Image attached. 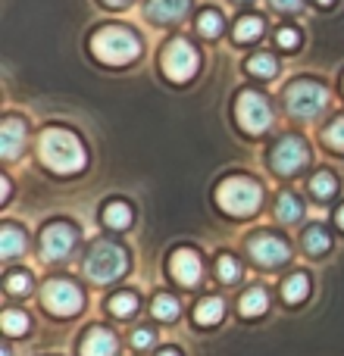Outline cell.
Listing matches in <instances>:
<instances>
[{
    "label": "cell",
    "mask_w": 344,
    "mask_h": 356,
    "mask_svg": "<svg viewBox=\"0 0 344 356\" xmlns=\"http://www.w3.org/2000/svg\"><path fill=\"white\" fill-rule=\"evenodd\" d=\"M38 154H41V163L47 169L60 175H72V172H81L88 163L85 156V147L81 141L72 135V131H63V129H47L38 141Z\"/></svg>",
    "instance_id": "obj_1"
},
{
    "label": "cell",
    "mask_w": 344,
    "mask_h": 356,
    "mask_svg": "<svg viewBox=\"0 0 344 356\" xmlns=\"http://www.w3.org/2000/svg\"><path fill=\"white\" fill-rule=\"evenodd\" d=\"M91 50H94V56H97V60L110 63V66H125V63H132L138 56L141 44H138V38L132 35L129 29L110 25V29H100L97 35H94Z\"/></svg>",
    "instance_id": "obj_2"
},
{
    "label": "cell",
    "mask_w": 344,
    "mask_h": 356,
    "mask_svg": "<svg viewBox=\"0 0 344 356\" xmlns=\"http://www.w3.org/2000/svg\"><path fill=\"white\" fill-rule=\"evenodd\" d=\"M125 269H129V257H125V250L119 244H113V241H97L85 259V275L91 278L94 284L116 282Z\"/></svg>",
    "instance_id": "obj_3"
},
{
    "label": "cell",
    "mask_w": 344,
    "mask_h": 356,
    "mask_svg": "<svg viewBox=\"0 0 344 356\" xmlns=\"http://www.w3.org/2000/svg\"><path fill=\"white\" fill-rule=\"evenodd\" d=\"M216 200H219V207L232 216H251L260 209L263 191H260V184H253L251 178H228V181L219 184Z\"/></svg>",
    "instance_id": "obj_4"
},
{
    "label": "cell",
    "mask_w": 344,
    "mask_h": 356,
    "mask_svg": "<svg viewBox=\"0 0 344 356\" xmlns=\"http://www.w3.org/2000/svg\"><path fill=\"white\" fill-rule=\"evenodd\" d=\"M235 116H238V125L251 135H260V131L269 129L272 122V110L266 104L263 94L257 91H241L238 94V104H235Z\"/></svg>",
    "instance_id": "obj_5"
},
{
    "label": "cell",
    "mask_w": 344,
    "mask_h": 356,
    "mask_svg": "<svg viewBox=\"0 0 344 356\" xmlns=\"http://www.w3.org/2000/svg\"><path fill=\"white\" fill-rule=\"evenodd\" d=\"M326 100H329L326 88L316 85V81H295V85L288 88V94H285L288 113L291 116H301V119L316 116V113L326 106Z\"/></svg>",
    "instance_id": "obj_6"
},
{
    "label": "cell",
    "mask_w": 344,
    "mask_h": 356,
    "mask_svg": "<svg viewBox=\"0 0 344 356\" xmlns=\"http://www.w3.org/2000/svg\"><path fill=\"white\" fill-rule=\"evenodd\" d=\"M81 291L66 278H50L41 288V303L56 316H75L81 309Z\"/></svg>",
    "instance_id": "obj_7"
},
{
    "label": "cell",
    "mask_w": 344,
    "mask_h": 356,
    "mask_svg": "<svg viewBox=\"0 0 344 356\" xmlns=\"http://www.w3.org/2000/svg\"><path fill=\"white\" fill-rule=\"evenodd\" d=\"M197 69V54L188 41H169L166 50H163V72L169 75L172 81H188Z\"/></svg>",
    "instance_id": "obj_8"
},
{
    "label": "cell",
    "mask_w": 344,
    "mask_h": 356,
    "mask_svg": "<svg viewBox=\"0 0 344 356\" xmlns=\"http://www.w3.org/2000/svg\"><path fill=\"white\" fill-rule=\"evenodd\" d=\"M310 160V150L301 138H282V141L272 147V169L282 175L297 172L301 166H307Z\"/></svg>",
    "instance_id": "obj_9"
},
{
    "label": "cell",
    "mask_w": 344,
    "mask_h": 356,
    "mask_svg": "<svg viewBox=\"0 0 344 356\" xmlns=\"http://www.w3.org/2000/svg\"><path fill=\"white\" fill-rule=\"evenodd\" d=\"M251 257L260 266H282L288 263L291 253H288V244L282 238H276V234H257L251 241Z\"/></svg>",
    "instance_id": "obj_10"
},
{
    "label": "cell",
    "mask_w": 344,
    "mask_h": 356,
    "mask_svg": "<svg viewBox=\"0 0 344 356\" xmlns=\"http://www.w3.org/2000/svg\"><path fill=\"white\" fill-rule=\"evenodd\" d=\"M75 244V232L66 225V222H56V225H47L41 234V250L47 259H63Z\"/></svg>",
    "instance_id": "obj_11"
},
{
    "label": "cell",
    "mask_w": 344,
    "mask_h": 356,
    "mask_svg": "<svg viewBox=\"0 0 344 356\" xmlns=\"http://www.w3.org/2000/svg\"><path fill=\"white\" fill-rule=\"evenodd\" d=\"M172 275H175L182 284H188V288L201 282L203 269H201V259H197V253L175 250V257H172Z\"/></svg>",
    "instance_id": "obj_12"
},
{
    "label": "cell",
    "mask_w": 344,
    "mask_h": 356,
    "mask_svg": "<svg viewBox=\"0 0 344 356\" xmlns=\"http://www.w3.org/2000/svg\"><path fill=\"white\" fill-rule=\"evenodd\" d=\"M116 353V338L110 328H91L81 341V356H113Z\"/></svg>",
    "instance_id": "obj_13"
},
{
    "label": "cell",
    "mask_w": 344,
    "mask_h": 356,
    "mask_svg": "<svg viewBox=\"0 0 344 356\" xmlns=\"http://www.w3.org/2000/svg\"><path fill=\"white\" fill-rule=\"evenodd\" d=\"M191 0H148V16L157 22H178L188 13Z\"/></svg>",
    "instance_id": "obj_14"
},
{
    "label": "cell",
    "mask_w": 344,
    "mask_h": 356,
    "mask_svg": "<svg viewBox=\"0 0 344 356\" xmlns=\"http://www.w3.org/2000/svg\"><path fill=\"white\" fill-rule=\"evenodd\" d=\"M22 141H25V122H19V119H6L3 129H0V150H3L6 160H13V156L19 154Z\"/></svg>",
    "instance_id": "obj_15"
},
{
    "label": "cell",
    "mask_w": 344,
    "mask_h": 356,
    "mask_svg": "<svg viewBox=\"0 0 344 356\" xmlns=\"http://www.w3.org/2000/svg\"><path fill=\"white\" fill-rule=\"evenodd\" d=\"M22 250H25V234L19 232V228L6 225L3 232H0V257L10 259V257H19Z\"/></svg>",
    "instance_id": "obj_16"
},
{
    "label": "cell",
    "mask_w": 344,
    "mask_h": 356,
    "mask_svg": "<svg viewBox=\"0 0 344 356\" xmlns=\"http://www.w3.org/2000/svg\"><path fill=\"white\" fill-rule=\"evenodd\" d=\"M282 294H285V300H288V303H304V300H307V294H310V278L304 275V272H295V275H288Z\"/></svg>",
    "instance_id": "obj_17"
},
{
    "label": "cell",
    "mask_w": 344,
    "mask_h": 356,
    "mask_svg": "<svg viewBox=\"0 0 344 356\" xmlns=\"http://www.w3.org/2000/svg\"><path fill=\"white\" fill-rule=\"evenodd\" d=\"M269 307V297L263 288H251L247 294H241V316H263Z\"/></svg>",
    "instance_id": "obj_18"
},
{
    "label": "cell",
    "mask_w": 344,
    "mask_h": 356,
    "mask_svg": "<svg viewBox=\"0 0 344 356\" xmlns=\"http://www.w3.org/2000/svg\"><path fill=\"white\" fill-rule=\"evenodd\" d=\"M260 35H263V19L260 16H244V19H238V25H235V41L238 44L257 41Z\"/></svg>",
    "instance_id": "obj_19"
},
{
    "label": "cell",
    "mask_w": 344,
    "mask_h": 356,
    "mask_svg": "<svg viewBox=\"0 0 344 356\" xmlns=\"http://www.w3.org/2000/svg\"><path fill=\"white\" fill-rule=\"evenodd\" d=\"M222 300H216V297H207V300H201L197 303V309H194V319L201 322V325H216V322L222 319Z\"/></svg>",
    "instance_id": "obj_20"
},
{
    "label": "cell",
    "mask_w": 344,
    "mask_h": 356,
    "mask_svg": "<svg viewBox=\"0 0 344 356\" xmlns=\"http://www.w3.org/2000/svg\"><path fill=\"white\" fill-rule=\"evenodd\" d=\"M276 216H279L282 222H297V219L304 216V203L297 200L295 194H282V197L276 200Z\"/></svg>",
    "instance_id": "obj_21"
},
{
    "label": "cell",
    "mask_w": 344,
    "mask_h": 356,
    "mask_svg": "<svg viewBox=\"0 0 344 356\" xmlns=\"http://www.w3.org/2000/svg\"><path fill=\"white\" fill-rule=\"evenodd\" d=\"M304 247H307V253L320 257V253H326L329 247H332V241H329V234L322 225H310L307 234H304Z\"/></svg>",
    "instance_id": "obj_22"
},
{
    "label": "cell",
    "mask_w": 344,
    "mask_h": 356,
    "mask_svg": "<svg viewBox=\"0 0 344 356\" xmlns=\"http://www.w3.org/2000/svg\"><path fill=\"white\" fill-rule=\"evenodd\" d=\"M310 191H313L320 200H329V197L338 191V181H335L332 172H316L313 178H310Z\"/></svg>",
    "instance_id": "obj_23"
},
{
    "label": "cell",
    "mask_w": 344,
    "mask_h": 356,
    "mask_svg": "<svg viewBox=\"0 0 344 356\" xmlns=\"http://www.w3.org/2000/svg\"><path fill=\"white\" fill-rule=\"evenodd\" d=\"M104 222H107L110 228H129L132 209L125 207V203H110V207L104 209Z\"/></svg>",
    "instance_id": "obj_24"
},
{
    "label": "cell",
    "mask_w": 344,
    "mask_h": 356,
    "mask_svg": "<svg viewBox=\"0 0 344 356\" xmlns=\"http://www.w3.org/2000/svg\"><path fill=\"white\" fill-rule=\"evenodd\" d=\"M247 72L260 75V79H272V75L279 72V63L272 60L269 54H257L253 60H247Z\"/></svg>",
    "instance_id": "obj_25"
},
{
    "label": "cell",
    "mask_w": 344,
    "mask_h": 356,
    "mask_svg": "<svg viewBox=\"0 0 344 356\" xmlns=\"http://www.w3.org/2000/svg\"><path fill=\"white\" fill-rule=\"evenodd\" d=\"M110 309H113V316L125 319V316H132V313L138 309V297H135V294H129V291H123V294H113Z\"/></svg>",
    "instance_id": "obj_26"
},
{
    "label": "cell",
    "mask_w": 344,
    "mask_h": 356,
    "mask_svg": "<svg viewBox=\"0 0 344 356\" xmlns=\"http://www.w3.org/2000/svg\"><path fill=\"white\" fill-rule=\"evenodd\" d=\"M0 325H3L6 334H25V332H29V316L16 313V309H6L3 319H0Z\"/></svg>",
    "instance_id": "obj_27"
},
{
    "label": "cell",
    "mask_w": 344,
    "mask_h": 356,
    "mask_svg": "<svg viewBox=\"0 0 344 356\" xmlns=\"http://www.w3.org/2000/svg\"><path fill=\"white\" fill-rule=\"evenodd\" d=\"M154 316L157 319H175L178 316V300L175 297H169V294H157V300H154Z\"/></svg>",
    "instance_id": "obj_28"
},
{
    "label": "cell",
    "mask_w": 344,
    "mask_h": 356,
    "mask_svg": "<svg viewBox=\"0 0 344 356\" xmlns=\"http://www.w3.org/2000/svg\"><path fill=\"white\" fill-rule=\"evenodd\" d=\"M197 29H201L203 38H216L222 31V16H219V13H201V19H197Z\"/></svg>",
    "instance_id": "obj_29"
},
{
    "label": "cell",
    "mask_w": 344,
    "mask_h": 356,
    "mask_svg": "<svg viewBox=\"0 0 344 356\" xmlns=\"http://www.w3.org/2000/svg\"><path fill=\"white\" fill-rule=\"evenodd\" d=\"M6 291H10V294H29L31 275L29 272H10V275H6Z\"/></svg>",
    "instance_id": "obj_30"
},
{
    "label": "cell",
    "mask_w": 344,
    "mask_h": 356,
    "mask_svg": "<svg viewBox=\"0 0 344 356\" xmlns=\"http://www.w3.org/2000/svg\"><path fill=\"white\" fill-rule=\"evenodd\" d=\"M216 272H219V278L222 282H238V275H241V269H238V263H235L232 257H219V263H216Z\"/></svg>",
    "instance_id": "obj_31"
},
{
    "label": "cell",
    "mask_w": 344,
    "mask_h": 356,
    "mask_svg": "<svg viewBox=\"0 0 344 356\" xmlns=\"http://www.w3.org/2000/svg\"><path fill=\"white\" fill-rule=\"evenodd\" d=\"M326 144L335 150H344V116L335 119V122L326 129Z\"/></svg>",
    "instance_id": "obj_32"
},
{
    "label": "cell",
    "mask_w": 344,
    "mask_h": 356,
    "mask_svg": "<svg viewBox=\"0 0 344 356\" xmlns=\"http://www.w3.org/2000/svg\"><path fill=\"white\" fill-rule=\"evenodd\" d=\"M132 344L135 347H154V334H150L148 328H138V332L132 334Z\"/></svg>",
    "instance_id": "obj_33"
},
{
    "label": "cell",
    "mask_w": 344,
    "mask_h": 356,
    "mask_svg": "<svg viewBox=\"0 0 344 356\" xmlns=\"http://www.w3.org/2000/svg\"><path fill=\"white\" fill-rule=\"evenodd\" d=\"M279 44H282V47H295V44H297V31L282 29V31H279Z\"/></svg>",
    "instance_id": "obj_34"
},
{
    "label": "cell",
    "mask_w": 344,
    "mask_h": 356,
    "mask_svg": "<svg viewBox=\"0 0 344 356\" xmlns=\"http://www.w3.org/2000/svg\"><path fill=\"white\" fill-rule=\"evenodd\" d=\"M272 6L282 13H295V10H301V0H272Z\"/></svg>",
    "instance_id": "obj_35"
},
{
    "label": "cell",
    "mask_w": 344,
    "mask_h": 356,
    "mask_svg": "<svg viewBox=\"0 0 344 356\" xmlns=\"http://www.w3.org/2000/svg\"><path fill=\"white\" fill-rule=\"evenodd\" d=\"M6 197H10V181L0 178V200H6Z\"/></svg>",
    "instance_id": "obj_36"
},
{
    "label": "cell",
    "mask_w": 344,
    "mask_h": 356,
    "mask_svg": "<svg viewBox=\"0 0 344 356\" xmlns=\"http://www.w3.org/2000/svg\"><path fill=\"white\" fill-rule=\"evenodd\" d=\"M335 219H338V228H344V207L338 209V216H335Z\"/></svg>",
    "instance_id": "obj_37"
},
{
    "label": "cell",
    "mask_w": 344,
    "mask_h": 356,
    "mask_svg": "<svg viewBox=\"0 0 344 356\" xmlns=\"http://www.w3.org/2000/svg\"><path fill=\"white\" fill-rule=\"evenodd\" d=\"M160 356H182V353H178V350H172V347H169V350H163Z\"/></svg>",
    "instance_id": "obj_38"
},
{
    "label": "cell",
    "mask_w": 344,
    "mask_h": 356,
    "mask_svg": "<svg viewBox=\"0 0 344 356\" xmlns=\"http://www.w3.org/2000/svg\"><path fill=\"white\" fill-rule=\"evenodd\" d=\"M107 3H110V6H123L125 0H107Z\"/></svg>",
    "instance_id": "obj_39"
},
{
    "label": "cell",
    "mask_w": 344,
    "mask_h": 356,
    "mask_svg": "<svg viewBox=\"0 0 344 356\" xmlns=\"http://www.w3.org/2000/svg\"><path fill=\"white\" fill-rule=\"evenodd\" d=\"M320 3H322V6H329V3H332V0H320Z\"/></svg>",
    "instance_id": "obj_40"
}]
</instances>
